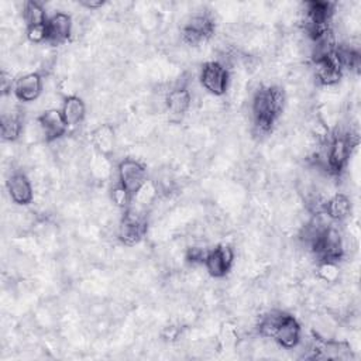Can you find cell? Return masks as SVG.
I'll return each instance as SVG.
<instances>
[{
    "label": "cell",
    "instance_id": "cell-1",
    "mask_svg": "<svg viewBox=\"0 0 361 361\" xmlns=\"http://www.w3.org/2000/svg\"><path fill=\"white\" fill-rule=\"evenodd\" d=\"M283 106V92L275 86L259 87L252 99V118L258 131L271 130Z\"/></svg>",
    "mask_w": 361,
    "mask_h": 361
},
{
    "label": "cell",
    "instance_id": "cell-2",
    "mask_svg": "<svg viewBox=\"0 0 361 361\" xmlns=\"http://www.w3.org/2000/svg\"><path fill=\"white\" fill-rule=\"evenodd\" d=\"M327 145L326 166L330 172L338 173L345 166L355 142L353 141V135L350 133H337L329 140Z\"/></svg>",
    "mask_w": 361,
    "mask_h": 361
},
{
    "label": "cell",
    "instance_id": "cell-3",
    "mask_svg": "<svg viewBox=\"0 0 361 361\" xmlns=\"http://www.w3.org/2000/svg\"><path fill=\"white\" fill-rule=\"evenodd\" d=\"M310 248L322 261L336 262L343 257L344 241L340 231L329 226L323 230V233L317 237Z\"/></svg>",
    "mask_w": 361,
    "mask_h": 361
},
{
    "label": "cell",
    "instance_id": "cell-4",
    "mask_svg": "<svg viewBox=\"0 0 361 361\" xmlns=\"http://www.w3.org/2000/svg\"><path fill=\"white\" fill-rule=\"evenodd\" d=\"M147 233L145 214L134 207H127L118 226V238L127 244L134 245L142 240Z\"/></svg>",
    "mask_w": 361,
    "mask_h": 361
},
{
    "label": "cell",
    "instance_id": "cell-5",
    "mask_svg": "<svg viewBox=\"0 0 361 361\" xmlns=\"http://www.w3.org/2000/svg\"><path fill=\"white\" fill-rule=\"evenodd\" d=\"M147 169L145 166L133 158H124L118 164V183L133 196L145 185Z\"/></svg>",
    "mask_w": 361,
    "mask_h": 361
},
{
    "label": "cell",
    "instance_id": "cell-6",
    "mask_svg": "<svg viewBox=\"0 0 361 361\" xmlns=\"http://www.w3.org/2000/svg\"><path fill=\"white\" fill-rule=\"evenodd\" d=\"M202 86L214 96L226 93L228 86V71L219 61H209L203 65L200 72Z\"/></svg>",
    "mask_w": 361,
    "mask_h": 361
},
{
    "label": "cell",
    "instance_id": "cell-7",
    "mask_svg": "<svg viewBox=\"0 0 361 361\" xmlns=\"http://www.w3.org/2000/svg\"><path fill=\"white\" fill-rule=\"evenodd\" d=\"M214 31L213 18L207 13L192 16L182 28V38L189 45H197L206 41Z\"/></svg>",
    "mask_w": 361,
    "mask_h": 361
},
{
    "label": "cell",
    "instance_id": "cell-8",
    "mask_svg": "<svg viewBox=\"0 0 361 361\" xmlns=\"http://www.w3.org/2000/svg\"><path fill=\"white\" fill-rule=\"evenodd\" d=\"M271 338H274L283 348L296 347L298 343L300 341L299 322L288 313H281Z\"/></svg>",
    "mask_w": 361,
    "mask_h": 361
},
{
    "label": "cell",
    "instance_id": "cell-9",
    "mask_svg": "<svg viewBox=\"0 0 361 361\" xmlns=\"http://www.w3.org/2000/svg\"><path fill=\"white\" fill-rule=\"evenodd\" d=\"M38 126L45 141H56L65 135L68 124L58 109H48L38 117Z\"/></svg>",
    "mask_w": 361,
    "mask_h": 361
},
{
    "label": "cell",
    "instance_id": "cell-10",
    "mask_svg": "<svg viewBox=\"0 0 361 361\" xmlns=\"http://www.w3.org/2000/svg\"><path fill=\"white\" fill-rule=\"evenodd\" d=\"M233 259V250L228 245H219L209 251L204 259V267L213 278H223L228 272Z\"/></svg>",
    "mask_w": 361,
    "mask_h": 361
},
{
    "label": "cell",
    "instance_id": "cell-11",
    "mask_svg": "<svg viewBox=\"0 0 361 361\" xmlns=\"http://www.w3.org/2000/svg\"><path fill=\"white\" fill-rule=\"evenodd\" d=\"M341 66L336 58L334 51L329 55L314 58V78L324 86L336 85L341 78Z\"/></svg>",
    "mask_w": 361,
    "mask_h": 361
},
{
    "label": "cell",
    "instance_id": "cell-12",
    "mask_svg": "<svg viewBox=\"0 0 361 361\" xmlns=\"http://www.w3.org/2000/svg\"><path fill=\"white\" fill-rule=\"evenodd\" d=\"M72 32V18L69 14L56 11L47 20V42L59 45L65 42Z\"/></svg>",
    "mask_w": 361,
    "mask_h": 361
},
{
    "label": "cell",
    "instance_id": "cell-13",
    "mask_svg": "<svg viewBox=\"0 0 361 361\" xmlns=\"http://www.w3.org/2000/svg\"><path fill=\"white\" fill-rule=\"evenodd\" d=\"M7 190L11 200L17 204H28L32 202L34 190L30 179L23 172H13L7 180Z\"/></svg>",
    "mask_w": 361,
    "mask_h": 361
},
{
    "label": "cell",
    "instance_id": "cell-14",
    "mask_svg": "<svg viewBox=\"0 0 361 361\" xmlns=\"http://www.w3.org/2000/svg\"><path fill=\"white\" fill-rule=\"evenodd\" d=\"M42 92V79L37 72L25 73L14 83V94L20 102H34Z\"/></svg>",
    "mask_w": 361,
    "mask_h": 361
},
{
    "label": "cell",
    "instance_id": "cell-15",
    "mask_svg": "<svg viewBox=\"0 0 361 361\" xmlns=\"http://www.w3.org/2000/svg\"><path fill=\"white\" fill-rule=\"evenodd\" d=\"M192 104V96L186 86L180 85L171 89L165 97V106L171 116H183Z\"/></svg>",
    "mask_w": 361,
    "mask_h": 361
},
{
    "label": "cell",
    "instance_id": "cell-16",
    "mask_svg": "<svg viewBox=\"0 0 361 361\" xmlns=\"http://www.w3.org/2000/svg\"><path fill=\"white\" fill-rule=\"evenodd\" d=\"M61 113H62L68 127L69 126H78L79 123H82V120L86 114V107H85L83 100L79 96L71 94L63 100Z\"/></svg>",
    "mask_w": 361,
    "mask_h": 361
},
{
    "label": "cell",
    "instance_id": "cell-17",
    "mask_svg": "<svg viewBox=\"0 0 361 361\" xmlns=\"http://www.w3.org/2000/svg\"><path fill=\"white\" fill-rule=\"evenodd\" d=\"M350 210H351L350 199L343 193H337V195L331 196L323 204V213L331 220L345 219L350 214Z\"/></svg>",
    "mask_w": 361,
    "mask_h": 361
},
{
    "label": "cell",
    "instance_id": "cell-18",
    "mask_svg": "<svg viewBox=\"0 0 361 361\" xmlns=\"http://www.w3.org/2000/svg\"><path fill=\"white\" fill-rule=\"evenodd\" d=\"M93 144L100 154L107 155L114 148V134L110 126H100L93 131Z\"/></svg>",
    "mask_w": 361,
    "mask_h": 361
},
{
    "label": "cell",
    "instance_id": "cell-19",
    "mask_svg": "<svg viewBox=\"0 0 361 361\" xmlns=\"http://www.w3.org/2000/svg\"><path fill=\"white\" fill-rule=\"evenodd\" d=\"M21 120L17 113H3L1 116V137L6 141H14L21 134Z\"/></svg>",
    "mask_w": 361,
    "mask_h": 361
},
{
    "label": "cell",
    "instance_id": "cell-20",
    "mask_svg": "<svg viewBox=\"0 0 361 361\" xmlns=\"http://www.w3.org/2000/svg\"><path fill=\"white\" fill-rule=\"evenodd\" d=\"M23 18L27 27L45 24L48 20L44 7L38 1H25L23 4Z\"/></svg>",
    "mask_w": 361,
    "mask_h": 361
},
{
    "label": "cell",
    "instance_id": "cell-21",
    "mask_svg": "<svg viewBox=\"0 0 361 361\" xmlns=\"http://www.w3.org/2000/svg\"><path fill=\"white\" fill-rule=\"evenodd\" d=\"M133 195H130L120 183H117L111 190V200L118 207H128L131 203Z\"/></svg>",
    "mask_w": 361,
    "mask_h": 361
},
{
    "label": "cell",
    "instance_id": "cell-22",
    "mask_svg": "<svg viewBox=\"0 0 361 361\" xmlns=\"http://www.w3.org/2000/svg\"><path fill=\"white\" fill-rule=\"evenodd\" d=\"M319 276L326 282H334L338 278V268L336 267V262L323 261L319 267Z\"/></svg>",
    "mask_w": 361,
    "mask_h": 361
},
{
    "label": "cell",
    "instance_id": "cell-23",
    "mask_svg": "<svg viewBox=\"0 0 361 361\" xmlns=\"http://www.w3.org/2000/svg\"><path fill=\"white\" fill-rule=\"evenodd\" d=\"M209 250L202 245H192L186 251V259L192 264H204Z\"/></svg>",
    "mask_w": 361,
    "mask_h": 361
},
{
    "label": "cell",
    "instance_id": "cell-24",
    "mask_svg": "<svg viewBox=\"0 0 361 361\" xmlns=\"http://www.w3.org/2000/svg\"><path fill=\"white\" fill-rule=\"evenodd\" d=\"M82 4L89 8H96V7H100L103 4V1H83Z\"/></svg>",
    "mask_w": 361,
    "mask_h": 361
}]
</instances>
